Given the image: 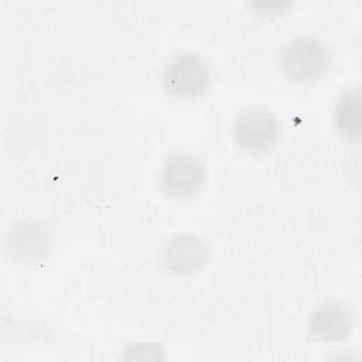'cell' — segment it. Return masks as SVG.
Returning a JSON list of instances; mask_svg holds the SVG:
<instances>
[{"label": "cell", "instance_id": "cell-1", "mask_svg": "<svg viewBox=\"0 0 362 362\" xmlns=\"http://www.w3.org/2000/svg\"><path fill=\"white\" fill-rule=\"evenodd\" d=\"M211 81L208 62L199 54L184 51L167 59L163 68L164 88L181 98H194L205 92Z\"/></svg>", "mask_w": 362, "mask_h": 362}, {"label": "cell", "instance_id": "cell-2", "mask_svg": "<svg viewBox=\"0 0 362 362\" xmlns=\"http://www.w3.org/2000/svg\"><path fill=\"white\" fill-rule=\"evenodd\" d=\"M281 65L291 79L310 82L327 71L329 54L318 38L303 35L286 47L281 55Z\"/></svg>", "mask_w": 362, "mask_h": 362}, {"label": "cell", "instance_id": "cell-3", "mask_svg": "<svg viewBox=\"0 0 362 362\" xmlns=\"http://www.w3.org/2000/svg\"><path fill=\"white\" fill-rule=\"evenodd\" d=\"M232 133L240 148L250 153H262L276 143L279 123L270 110L260 106H250L235 117Z\"/></svg>", "mask_w": 362, "mask_h": 362}, {"label": "cell", "instance_id": "cell-4", "mask_svg": "<svg viewBox=\"0 0 362 362\" xmlns=\"http://www.w3.org/2000/svg\"><path fill=\"white\" fill-rule=\"evenodd\" d=\"M205 181V164L201 158L187 154H173L161 174L163 189L174 198H188L197 194Z\"/></svg>", "mask_w": 362, "mask_h": 362}, {"label": "cell", "instance_id": "cell-5", "mask_svg": "<svg viewBox=\"0 0 362 362\" xmlns=\"http://www.w3.org/2000/svg\"><path fill=\"white\" fill-rule=\"evenodd\" d=\"M208 253L209 249L204 239L192 233H180L165 243L163 262L173 273L191 274L205 266Z\"/></svg>", "mask_w": 362, "mask_h": 362}, {"label": "cell", "instance_id": "cell-6", "mask_svg": "<svg viewBox=\"0 0 362 362\" xmlns=\"http://www.w3.org/2000/svg\"><path fill=\"white\" fill-rule=\"evenodd\" d=\"M352 313L339 301H325L315 308L308 322L310 335L320 342H341L352 331Z\"/></svg>", "mask_w": 362, "mask_h": 362}, {"label": "cell", "instance_id": "cell-7", "mask_svg": "<svg viewBox=\"0 0 362 362\" xmlns=\"http://www.w3.org/2000/svg\"><path fill=\"white\" fill-rule=\"evenodd\" d=\"M47 233L35 222H18L6 235V250L17 260H35L47 250Z\"/></svg>", "mask_w": 362, "mask_h": 362}, {"label": "cell", "instance_id": "cell-8", "mask_svg": "<svg viewBox=\"0 0 362 362\" xmlns=\"http://www.w3.org/2000/svg\"><path fill=\"white\" fill-rule=\"evenodd\" d=\"M334 122L337 130L348 139H359L362 132V96L359 89L344 92L334 109Z\"/></svg>", "mask_w": 362, "mask_h": 362}]
</instances>
